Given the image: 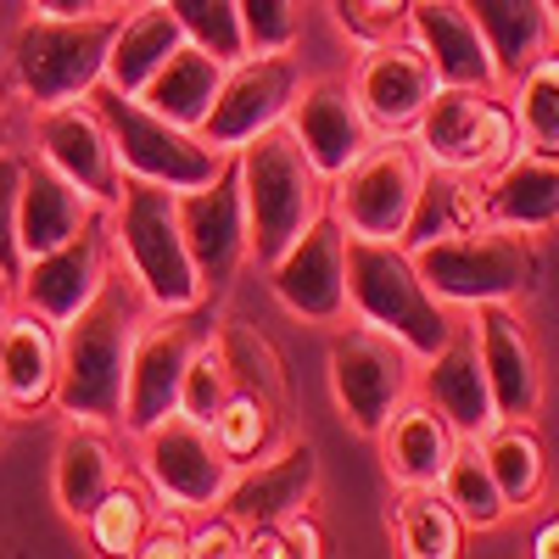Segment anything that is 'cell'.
Listing matches in <instances>:
<instances>
[{
    "mask_svg": "<svg viewBox=\"0 0 559 559\" xmlns=\"http://www.w3.org/2000/svg\"><path fill=\"white\" fill-rule=\"evenodd\" d=\"M0 129H7V96H0Z\"/></svg>",
    "mask_w": 559,
    "mask_h": 559,
    "instance_id": "53",
    "label": "cell"
},
{
    "mask_svg": "<svg viewBox=\"0 0 559 559\" xmlns=\"http://www.w3.org/2000/svg\"><path fill=\"white\" fill-rule=\"evenodd\" d=\"M319 492V448L313 442H280L258 464H241L236 481L224 487L218 509L236 515L241 526L258 521H286L292 509H308Z\"/></svg>",
    "mask_w": 559,
    "mask_h": 559,
    "instance_id": "22",
    "label": "cell"
},
{
    "mask_svg": "<svg viewBox=\"0 0 559 559\" xmlns=\"http://www.w3.org/2000/svg\"><path fill=\"white\" fill-rule=\"evenodd\" d=\"M90 102H96V112L107 118L118 163L134 179H157V185H168V191H191V185H207L229 157V152L207 146L202 129H185V123L163 118L157 107H146L140 96H129V90H118L107 79L90 90Z\"/></svg>",
    "mask_w": 559,
    "mask_h": 559,
    "instance_id": "7",
    "label": "cell"
},
{
    "mask_svg": "<svg viewBox=\"0 0 559 559\" xmlns=\"http://www.w3.org/2000/svg\"><path fill=\"white\" fill-rule=\"evenodd\" d=\"M331 12L358 45H376L408 28V0H331Z\"/></svg>",
    "mask_w": 559,
    "mask_h": 559,
    "instance_id": "43",
    "label": "cell"
},
{
    "mask_svg": "<svg viewBox=\"0 0 559 559\" xmlns=\"http://www.w3.org/2000/svg\"><path fill=\"white\" fill-rule=\"evenodd\" d=\"M419 280L448 302V308H476V302H515L543 292V241L537 229L515 224H481L464 236L431 241L414 252Z\"/></svg>",
    "mask_w": 559,
    "mask_h": 559,
    "instance_id": "2",
    "label": "cell"
},
{
    "mask_svg": "<svg viewBox=\"0 0 559 559\" xmlns=\"http://www.w3.org/2000/svg\"><path fill=\"white\" fill-rule=\"evenodd\" d=\"M118 481V459H112V442L107 431L96 426V419H73V426L62 431L57 442V503H62V515L73 526H84V515L96 509V498Z\"/></svg>",
    "mask_w": 559,
    "mask_h": 559,
    "instance_id": "32",
    "label": "cell"
},
{
    "mask_svg": "<svg viewBox=\"0 0 559 559\" xmlns=\"http://www.w3.org/2000/svg\"><path fill=\"white\" fill-rule=\"evenodd\" d=\"M134 559H191V532L179 526V515L152 521L146 537H140V548H134Z\"/></svg>",
    "mask_w": 559,
    "mask_h": 559,
    "instance_id": "46",
    "label": "cell"
},
{
    "mask_svg": "<svg viewBox=\"0 0 559 559\" xmlns=\"http://www.w3.org/2000/svg\"><path fill=\"white\" fill-rule=\"evenodd\" d=\"M134 437H140V464H146L157 498H168L174 509H218L224 487L236 481V459L218 448L213 426L185 408L152 419Z\"/></svg>",
    "mask_w": 559,
    "mask_h": 559,
    "instance_id": "13",
    "label": "cell"
},
{
    "mask_svg": "<svg viewBox=\"0 0 559 559\" xmlns=\"http://www.w3.org/2000/svg\"><path fill=\"white\" fill-rule=\"evenodd\" d=\"M224 57H213L207 45H197V39H185L179 51L140 84V102L146 107H157L163 118H174V123H185V129H202V118H207V107H213V96H218V84H224Z\"/></svg>",
    "mask_w": 559,
    "mask_h": 559,
    "instance_id": "31",
    "label": "cell"
},
{
    "mask_svg": "<svg viewBox=\"0 0 559 559\" xmlns=\"http://www.w3.org/2000/svg\"><path fill=\"white\" fill-rule=\"evenodd\" d=\"M408 134L419 140L426 163L471 168V174H492L521 152L515 107L498 90H476V84H437V96L426 102Z\"/></svg>",
    "mask_w": 559,
    "mask_h": 559,
    "instance_id": "8",
    "label": "cell"
},
{
    "mask_svg": "<svg viewBox=\"0 0 559 559\" xmlns=\"http://www.w3.org/2000/svg\"><path fill=\"white\" fill-rule=\"evenodd\" d=\"M107 274H112V218H90L73 241L39 252V258H23L17 297H23V308L45 313L51 324H68L102 292Z\"/></svg>",
    "mask_w": 559,
    "mask_h": 559,
    "instance_id": "17",
    "label": "cell"
},
{
    "mask_svg": "<svg viewBox=\"0 0 559 559\" xmlns=\"http://www.w3.org/2000/svg\"><path fill=\"white\" fill-rule=\"evenodd\" d=\"M146 324V292L118 263L102 292L90 297L62 331V376H57V408L68 419H96V426H123V386H129V353Z\"/></svg>",
    "mask_w": 559,
    "mask_h": 559,
    "instance_id": "1",
    "label": "cell"
},
{
    "mask_svg": "<svg viewBox=\"0 0 559 559\" xmlns=\"http://www.w3.org/2000/svg\"><path fill=\"white\" fill-rule=\"evenodd\" d=\"M414 376H419V358L381 324L358 319L353 331L331 342V392L358 437H381L397 403L414 397Z\"/></svg>",
    "mask_w": 559,
    "mask_h": 559,
    "instance_id": "9",
    "label": "cell"
},
{
    "mask_svg": "<svg viewBox=\"0 0 559 559\" xmlns=\"http://www.w3.org/2000/svg\"><path fill=\"white\" fill-rule=\"evenodd\" d=\"M112 252L157 313L202 302V280L179 229V191L168 185L123 174V191L112 202Z\"/></svg>",
    "mask_w": 559,
    "mask_h": 559,
    "instance_id": "4",
    "label": "cell"
},
{
    "mask_svg": "<svg viewBox=\"0 0 559 559\" xmlns=\"http://www.w3.org/2000/svg\"><path fill=\"white\" fill-rule=\"evenodd\" d=\"M419 179H426V152L414 134H381L342 179H336V213L353 236L376 241H403Z\"/></svg>",
    "mask_w": 559,
    "mask_h": 559,
    "instance_id": "11",
    "label": "cell"
},
{
    "mask_svg": "<svg viewBox=\"0 0 559 559\" xmlns=\"http://www.w3.org/2000/svg\"><path fill=\"white\" fill-rule=\"evenodd\" d=\"M213 331H218L213 297H202L197 308H168L163 319L140 324L134 353H129V386H123V426L129 431H146L152 419L179 408V381Z\"/></svg>",
    "mask_w": 559,
    "mask_h": 559,
    "instance_id": "10",
    "label": "cell"
},
{
    "mask_svg": "<svg viewBox=\"0 0 559 559\" xmlns=\"http://www.w3.org/2000/svg\"><path fill=\"white\" fill-rule=\"evenodd\" d=\"M57 376H62V331L45 313L23 308L0 331V392L12 414H39L57 403Z\"/></svg>",
    "mask_w": 559,
    "mask_h": 559,
    "instance_id": "25",
    "label": "cell"
},
{
    "mask_svg": "<svg viewBox=\"0 0 559 559\" xmlns=\"http://www.w3.org/2000/svg\"><path fill=\"white\" fill-rule=\"evenodd\" d=\"M487 224V174L471 168H448V163H426V179H419V197L403 229V247L419 252L431 241L464 236V229Z\"/></svg>",
    "mask_w": 559,
    "mask_h": 559,
    "instance_id": "27",
    "label": "cell"
},
{
    "mask_svg": "<svg viewBox=\"0 0 559 559\" xmlns=\"http://www.w3.org/2000/svg\"><path fill=\"white\" fill-rule=\"evenodd\" d=\"M236 163H241V197H247V218H252V258L269 269L313 224V213L331 197V179L313 168V157L302 152L292 123L252 134L236 152Z\"/></svg>",
    "mask_w": 559,
    "mask_h": 559,
    "instance_id": "3",
    "label": "cell"
},
{
    "mask_svg": "<svg viewBox=\"0 0 559 559\" xmlns=\"http://www.w3.org/2000/svg\"><path fill=\"white\" fill-rule=\"evenodd\" d=\"M392 537L408 559H459L471 543V526L453 515L442 487H403V498L392 503Z\"/></svg>",
    "mask_w": 559,
    "mask_h": 559,
    "instance_id": "34",
    "label": "cell"
},
{
    "mask_svg": "<svg viewBox=\"0 0 559 559\" xmlns=\"http://www.w3.org/2000/svg\"><path fill=\"white\" fill-rule=\"evenodd\" d=\"M17 313V274L0 269V331H7V319Z\"/></svg>",
    "mask_w": 559,
    "mask_h": 559,
    "instance_id": "50",
    "label": "cell"
},
{
    "mask_svg": "<svg viewBox=\"0 0 559 559\" xmlns=\"http://www.w3.org/2000/svg\"><path fill=\"white\" fill-rule=\"evenodd\" d=\"M280 532H286L292 554H302V559H319V554H324V532H319V521H313V509H292V515L280 521Z\"/></svg>",
    "mask_w": 559,
    "mask_h": 559,
    "instance_id": "47",
    "label": "cell"
},
{
    "mask_svg": "<svg viewBox=\"0 0 559 559\" xmlns=\"http://www.w3.org/2000/svg\"><path fill=\"white\" fill-rule=\"evenodd\" d=\"M437 68L431 57L419 51V45L408 34H392V39H376L364 45L358 57V73H353V90L364 112L376 118L381 134H408L419 123V112H426V102L437 96Z\"/></svg>",
    "mask_w": 559,
    "mask_h": 559,
    "instance_id": "20",
    "label": "cell"
},
{
    "mask_svg": "<svg viewBox=\"0 0 559 559\" xmlns=\"http://www.w3.org/2000/svg\"><path fill=\"white\" fill-rule=\"evenodd\" d=\"M532 554H537V559H559V515L537 526V537H532Z\"/></svg>",
    "mask_w": 559,
    "mask_h": 559,
    "instance_id": "49",
    "label": "cell"
},
{
    "mask_svg": "<svg viewBox=\"0 0 559 559\" xmlns=\"http://www.w3.org/2000/svg\"><path fill=\"white\" fill-rule=\"evenodd\" d=\"M179 45H185V28L163 0H134L129 12H118V34H112V51H107V84L140 96V84H146Z\"/></svg>",
    "mask_w": 559,
    "mask_h": 559,
    "instance_id": "30",
    "label": "cell"
},
{
    "mask_svg": "<svg viewBox=\"0 0 559 559\" xmlns=\"http://www.w3.org/2000/svg\"><path fill=\"white\" fill-rule=\"evenodd\" d=\"M90 218H102L96 197L79 191V185L57 163H45L39 152L23 157V197H17V247H23V258H39V252L73 241Z\"/></svg>",
    "mask_w": 559,
    "mask_h": 559,
    "instance_id": "24",
    "label": "cell"
},
{
    "mask_svg": "<svg viewBox=\"0 0 559 559\" xmlns=\"http://www.w3.org/2000/svg\"><path fill=\"white\" fill-rule=\"evenodd\" d=\"M112 0H28V12H45V17H84V12H107Z\"/></svg>",
    "mask_w": 559,
    "mask_h": 559,
    "instance_id": "48",
    "label": "cell"
},
{
    "mask_svg": "<svg viewBox=\"0 0 559 559\" xmlns=\"http://www.w3.org/2000/svg\"><path fill=\"white\" fill-rule=\"evenodd\" d=\"M218 347H224V358H229V376H236V386H247V392H263L269 403H280V408H292V386H286V369H280V358H274V347L252 331L247 319H224L218 324Z\"/></svg>",
    "mask_w": 559,
    "mask_h": 559,
    "instance_id": "39",
    "label": "cell"
},
{
    "mask_svg": "<svg viewBox=\"0 0 559 559\" xmlns=\"http://www.w3.org/2000/svg\"><path fill=\"white\" fill-rule=\"evenodd\" d=\"M347 241L353 229L342 224L336 207H319L313 224L269 263V286L280 308H292L297 319L336 324L347 313Z\"/></svg>",
    "mask_w": 559,
    "mask_h": 559,
    "instance_id": "15",
    "label": "cell"
},
{
    "mask_svg": "<svg viewBox=\"0 0 559 559\" xmlns=\"http://www.w3.org/2000/svg\"><path fill=\"white\" fill-rule=\"evenodd\" d=\"M163 7L179 17L185 39L207 45L213 57L236 62V57L252 51V45H247V28H241V12H236V0H163Z\"/></svg>",
    "mask_w": 559,
    "mask_h": 559,
    "instance_id": "40",
    "label": "cell"
},
{
    "mask_svg": "<svg viewBox=\"0 0 559 559\" xmlns=\"http://www.w3.org/2000/svg\"><path fill=\"white\" fill-rule=\"evenodd\" d=\"M419 51L431 57L442 84H476V90H498V68L492 51L471 17L464 0H408V28H403Z\"/></svg>",
    "mask_w": 559,
    "mask_h": 559,
    "instance_id": "23",
    "label": "cell"
},
{
    "mask_svg": "<svg viewBox=\"0 0 559 559\" xmlns=\"http://www.w3.org/2000/svg\"><path fill=\"white\" fill-rule=\"evenodd\" d=\"M543 7H548V17H554V28H559V0H543Z\"/></svg>",
    "mask_w": 559,
    "mask_h": 559,
    "instance_id": "52",
    "label": "cell"
},
{
    "mask_svg": "<svg viewBox=\"0 0 559 559\" xmlns=\"http://www.w3.org/2000/svg\"><path fill=\"white\" fill-rule=\"evenodd\" d=\"M7 426H12V403H7V392H0V437H7Z\"/></svg>",
    "mask_w": 559,
    "mask_h": 559,
    "instance_id": "51",
    "label": "cell"
},
{
    "mask_svg": "<svg viewBox=\"0 0 559 559\" xmlns=\"http://www.w3.org/2000/svg\"><path fill=\"white\" fill-rule=\"evenodd\" d=\"M487 218L515 229L559 224V152L521 146L503 168L487 174Z\"/></svg>",
    "mask_w": 559,
    "mask_h": 559,
    "instance_id": "28",
    "label": "cell"
},
{
    "mask_svg": "<svg viewBox=\"0 0 559 559\" xmlns=\"http://www.w3.org/2000/svg\"><path fill=\"white\" fill-rule=\"evenodd\" d=\"M207 426H213L218 448L236 459V471H241V464H258L263 453H274L280 442H286V408L269 403L263 392L236 386V392L224 397V408L207 419Z\"/></svg>",
    "mask_w": 559,
    "mask_h": 559,
    "instance_id": "35",
    "label": "cell"
},
{
    "mask_svg": "<svg viewBox=\"0 0 559 559\" xmlns=\"http://www.w3.org/2000/svg\"><path fill=\"white\" fill-rule=\"evenodd\" d=\"M236 554H241V521L224 515V509L191 532V559H236Z\"/></svg>",
    "mask_w": 559,
    "mask_h": 559,
    "instance_id": "45",
    "label": "cell"
},
{
    "mask_svg": "<svg viewBox=\"0 0 559 559\" xmlns=\"http://www.w3.org/2000/svg\"><path fill=\"white\" fill-rule=\"evenodd\" d=\"M347 308L364 324L392 331L414 358H431L453 331V308L419 280V263L403 241H376V236L347 241Z\"/></svg>",
    "mask_w": 559,
    "mask_h": 559,
    "instance_id": "5",
    "label": "cell"
},
{
    "mask_svg": "<svg viewBox=\"0 0 559 559\" xmlns=\"http://www.w3.org/2000/svg\"><path fill=\"white\" fill-rule=\"evenodd\" d=\"M179 229L185 247H191L202 297H224L236 286V274L252 258V218H247V197H241V163L236 152L224 157V168L207 185H191L179 191Z\"/></svg>",
    "mask_w": 559,
    "mask_h": 559,
    "instance_id": "12",
    "label": "cell"
},
{
    "mask_svg": "<svg viewBox=\"0 0 559 559\" xmlns=\"http://www.w3.org/2000/svg\"><path fill=\"white\" fill-rule=\"evenodd\" d=\"M381 464H386V476L397 487H437L442 471H448V459L453 448L464 442L453 431V419L442 408H431L426 397H408L397 403V414L381 426Z\"/></svg>",
    "mask_w": 559,
    "mask_h": 559,
    "instance_id": "26",
    "label": "cell"
},
{
    "mask_svg": "<svg viewBox=\"0 0 559 559\" xmlns=\"http://www.w3.org/2000/svg\"><path fill=\"white\" fill-rule=\"evenodd\" d=\"M487 39V51H492V68H498V84H515L537 57L554 51V17L543 0H464Z\"/></svg>",
    "mask_w": 559,
    "mask_h": 559,
    "instance_id": "29",
    "label": "cell"
},
{
    "mask_svg": "<svg viewBox=\"0 0 559 559\" xmlns=\"http://www.w3.org/2000/svg\"><path fill=\"white\" fill-rule=\"evenodd\" d=\"M437 487H442V498L453 503V515L471 532H498L509 515H515V509L503 503V492H498V481L487 471V453H481L476 437H464L453 448V459H448V471H442Z\"/></svg>",
    "mask_w": 559,
    "mask_h": 559,
    "instance_id": "36",
    "label": "cell"
},
{
    "mask_svg": "<svg viewBox=\"0 0 559 559\" xmlns=\"http://www.w3.org/2000/svg\"><path fill=\"white\" fill-rule=\"evenodd\" d=\"M112 7H134V0H112Z\"/></svg>",
    "mask_w": 559,
    "mask_h": 559,
    "instance_id": "54",
    "label": "cell"
},
{
    "mask_svg": "<svg viewBox=\"0 0 559 559\" xmlns=\"http://www.w3.org/2000/svg\"><path fill=\"white\" fill-rule=\"evenodd\" d=\"M414 392L426 397L431 408H442V414L453 419L459 437H481L492 419H498L487 369H481V347H476V319H471V308H453V331H448V342H442L431 358H419Z\"/></svg>",
    "mask_w": 559,
    "mask_h": 559,
    "instance_id": "21",
    "label": "cell"
},
{
    "mask_svg": "<svg viewBox=\"0 0 559 559\" xmlns=\"http://www.w3.org/2000/svg\"><path fill=\"white\" fill-rule=\"evenodd\" d=\"M471 319H476V347H481V369H487L498 419H537L543 353H537L532 324L515 313V302H476Z\"/></svg>",
    "mask_w": 559,
    "mask_h": 559,
    "instance_id": "19",
    "label": "cell"
},
{
    "mask_svg": "<svg viewBox=\"0 0 559 559\" xmlns=\"http://www.w3.org/2000/svg\"><path fill=\"white\" fill-rule=\"evenodd\" d=\"M17 197H23V157L0 146V269L23 274V247H17Z\"/></svg>",
    "mask_w": 559,
    "mask_h": 559,
    "instance_id": "44",
    "label": "cell"
},
{
    "mask_svg": "<svg viewBox=\"0 0 559 559\" xmlns=\"http://www.w3.org/2000/svg\"><path fill=\"white\" fill-rule=\"evenodd\" d=\"M302 90V68L292 51H247L224 68V84L202 118V140L218 152H241L252 134L286 123Z\"/></svg>",
    "mask_w": 559,
    "mask_h": 559,
    "instance_id": "14",
    "label": "cell"
},
{
    "mask_svg": "<svg viewBox=\"0 0 559 559\" xmlns=\"http://www.w3.org/2000/svg\"><path fill=\"white\" fill-rule=\"evenodd\" d=\"M252 51H292L302 34V0H236Z\"/></svg>",
    "mask_w": 559,
    "mask_h": 559,
    "instance_id": "42",
    "label": "cell"
},
{
    "mask_svg": "<svg viewBox=\"0 0 559 559\" xmlns=\"http://www.w3.org/2000/svg\"><path fill=\"white\" fill-rule=\"evenodd\" d=\"M286 123L302 140V152L313 157V168L331 185L381 140L376 118H369L364 102H358L353 79H313V84H302L292 112H286Z\"/></svg>",
    "mask_w": 559,
    "mask_h": 559,
    "instance_id": "18",
    "label": "cell"
},
{
    "mask_svg": "<svg viewBox=\"0 0 559 559\" xmlns=\"http://www.w3.org/2000/svg\"><path fill=\"white\" fill-rule=\"evenodd\" d=\"M236 392V376H229V358L218 347V336H207L191 358V369H185V381H179V408L185 414H197V419H213L224 408V397Z\"/></svg>",
    "mask_w": 559,
    "mask_h": 559,
    "instance_id": "41",
    "label": "cell"
},
{
    "mask_svg": "<svg viewBox=\"0 0 559 559\" xmlns=\"http://www.w3.org/2000/svg\"><path fill=\"white\" fill-rule=\"evenodd\" d=\"M118 34V12H84V17H45L28 12L12 34V73L34 107L84 102L107 79V51Z\"/></svg>",
    "mask_w": 559,
    "mask_h": 559,
    "instance_id": "6",
    "label": "cell"
},
{
    "mask_svg": "<svg viewBox=\"0 0 559 559\" xmlns=\"http://www.w3.org/2000/svg\"><path fill=\"white\" fill-rule=\"evenodd\" d=\"M152 521H157L152 515V498L140 492L129 476H118L96 498V509L84 515V532H90V548H96V554H129L134 559V548H140V537H146Z\"/></svg>",
    "mask_w": 559,
    "mask_h": 559,
    "instance_id": "38",
    "label": "cell"
},
{
    "mask_svg": "<svg viewBox=\"0 0 559 559\" xmlns=\"http://www.w3.org/2000/svg\"><path fill=\"white\" fill-rule=\"evenodd\" d=\"M476 442L487 453V471H492L503 503L532 509L548 487V442L537 431V419H492Z\"/></svg>",
    "mask_w": 559,
    "mask_h": 559,
    "instance_id": "33",
    "label": "cell"
},
{
    "mask_svg": "<svg viewBox=\"0 0 559 559\" xmlns=\"http://www.w3.org/2000/svg\"><path fill=\"white\" fill-rule=\"evenodd\" d=\"M34 152L45 163H57L79 191H90L102 207L118 202L123 191V163L112 146V129L96 112V102H57V107H34Z\"/></svg>",
    "mask_w": 559,
    "mask_h": 559,
    "instance_id": "16",
    "label": "cell"
},
{
    "mask_svg": "<svg viewBox=\"0 0 559 559\" xmlns=\"http://www.w3.org/2000/svg\"><path fill=\"white\" fill-rule=\"evenodd\" d=\"M515 123H521V146L532 152H559V39L554 51L537 57L521 79H515Z\"/></svg>",
    "mask_w": 559,
    "mask_h": 559,
    "instance_id": "37",
    "label": "cell"
}]
</instances>
